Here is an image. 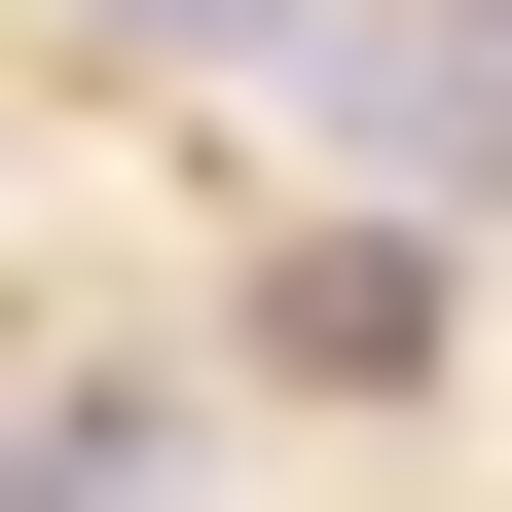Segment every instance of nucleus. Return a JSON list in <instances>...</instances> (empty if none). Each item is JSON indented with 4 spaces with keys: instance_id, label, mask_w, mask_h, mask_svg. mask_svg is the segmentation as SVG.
<instances>
[{
    "instance_id": "1",
    "label": "nucleus",
    "mask_w": 512,
    "mask_h": 512,
    "mask_svg": "<svg viewBox=\"0 0 512 512\" xmlns=\"http://www.w3.org/2000/svg\"><path fill=\"white\" fill-rule=\"evenodd\" d=\"M0 512H147V403H37V439H0Z\"/></svg>"
},
{
    "instance_id": "2",
    "label": "nucleus",
    "mask_w": 512,
    "mask_h": 512,
    "mask_svg": "<svg viewBox=\"0 0 512 512\" xmlns=\"http://www.w3.org/2000/svg\"><path fill=\"white\" fill-rule=\"evenodd\" d=\"M183 37H256V0H183Z\"/></svg>"
}]
</instances>
